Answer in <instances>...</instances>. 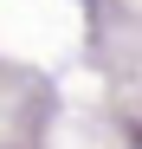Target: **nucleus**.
Masks as SVG:
<instances>
[{
    "label": "nucleus",
    "instance_id": "nucleus-1",
    "mask_svg": "<svg viewBox=\"0 0 142 149\" xmlns=\"http://www.w3.org/2000/svg\"><path fill=\"white\" fill-rule=\"evenodd\" d=\"M136 149H142V130H136Z\"/></svg>",
    "mask_w": 142,
    "mask_h": 149
}]
</instances>
